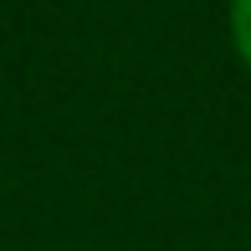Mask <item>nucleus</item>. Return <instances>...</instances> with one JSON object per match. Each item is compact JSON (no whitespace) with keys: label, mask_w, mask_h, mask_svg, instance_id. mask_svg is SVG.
Returning a JSON list of instances; mask_svg holds the SVG:
<instances>
[{"label":"nucleus","mask_w":251,"mask_h":251,"mask_svg":"<svg viewBox=\"0 0 251 251\" xmlns=\"http://www.w3.org/2000/svg\"><path fill=\"white\" fill-rule=\"evenodd\" d=\"M231 47L251 72V0H231Z\"/></svg>","instance_id":"nucleus-1"}]
</instances>
